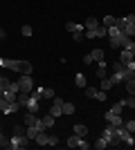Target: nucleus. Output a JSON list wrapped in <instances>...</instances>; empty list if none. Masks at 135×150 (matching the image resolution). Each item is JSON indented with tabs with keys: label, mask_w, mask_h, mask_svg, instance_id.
<instances>
[{
	"label": "nucleus",
	"mask_w": 135,
	"mask_h": 150,
	"mask_svg": "<svg viewBox=\"0 0 135 150\" xmlns=\"http://www.w3.org/2000/svg\"><path fill=\"white\" fill-rule=\"evenodd\" d=\"M90 146H92V144H88V141H86V137H84V139H81V144H79V148H81V150H88Z\"/></svg>",
	"instance_id": "a19ab883"
},
{
	"label": "nucleus",
	"mask_w": 135,
	"mask_h": 150,
	"mask_svg": "<svg viewBox=\"0 0 135 150\" xmlns=\"http://www.w3.org/2000/svg\"><path fill=\"white\" fill-rule=\"evenodd\" d=\"M18 90L20 92H32L34 90V79H32V74H20V79L18 81Z\"/></svg>",
	"instance_id": "7ed1b4c3"
},
{
	"label": "nucleus",
	"mask_w": 135,
	"mask_h": 150,
	"mask_svg": "<svg viewBox=\"0 0 135 150\" xmlns=\"http://www.w3.org/2000/svg\"><path fill=\"white\" fill-rule=\"evenodd\" d=\"M117 134H119V139H122V144L124 146H133L135 144V139H133V134H131L124 125H117Z\"/></svg>",
	"instance_id": "20e7f679"
},
{
	"label": "nucleus",
	"mask_w": 135,
	"mask_h": 150,
	"mask_svg": "<svg viewBox=\"0 0 135 150\" xmlns=\"http://www.w3.org/2000/svg\"><path fill=\"white\" fill-rule=\"evenodd\" d=\"M41 121H43V125H45V128H52V125H54V117H52V114H45V117H43Z\"/></svg>",
	"instance_id": "b1692460"
},
{
	"label": "nucleus",
	"mask_w": 135,
	"mask_h": 150,
	"mask_svg": "<svg viewBox=\"0 0 135 150\" xmlns=\"http://www.w3.org/2000/svg\"><path fill=\"white\" fill-rule=\"evenodd\" d=\"M25 108H27V112H39V99H34L29 94V101L25 103Z\"/></svg>",
	"instance_id": "9d476101"
},
{
	"label": "nucleus",
	"mask_w": 135,
	"mask_h": 150,
	"mask_svg": "<svg viewBox=\"0 0 135 150\" xmlns=\"http://www.w3.org/2000/svg\"><path fill=\"white\" fill-rule=\"evenodd\" d=\"M97 92H99L97 88H88V85H86V96H88V99H97Z\"/></svg>",
	"instance_id": "393cba45"
},
{
	"label": "nucleus",
	"mask_w": 135,
	"mask_h": 150,
	"mask_svg": "<svg viewBox=\"0 0 135 150\" xmlns=\"http://www.w3.org/2000/svg\"><path fill=\"white\" fill-rule=\"evenodd\" d=\"M97 76H99V79H106V76H108L106 67H99V69H97Z\"/></svg>",
	"instance_id": "58836bf2"
},
{
	"label": "nucleus",
	"mask_w": 135,
	"mask_h": 150,
	"mask_svg": "<svg viewBox=\"0 0 135 150\" xmlns=\"http://www.w3.org/2000/svg\"><path fill=\"white\" fill-rule=\"evenodd\" d=\"M14 72H20V74H32V63L29 61H16V65H14Z\"/></svg>",
	"instance_id": "39448f33"
},
{
	"label": "nucleus",
	"mask_w": 135,
	"mask_h": 150,
	"mask_svg": "<svg viewBox=\"0 0 135 150\" xmlns=\"http://www.w3.org/2000/svg\"><path fill=\"white\" fill-rule=\"evenodd\" d=\"M0 67H2V56H0Z\"/></svg>",
	"instance_id": "09e8293b"
},
{
	"label": "nucleus",
	"mask_w": 135,
	"mask_h": 150,
	"mask_svg": "<svg viewBox=\"0 0 135 150\" xmlns=\"http://www.w3.org/2000/svg\"><path fill=\"white\" fill-rule=\"evenodd\" d=\"M65 29L72 31V34H77V31H86V27L81 25V23H68V25H65Z\"/></svg>",
	"instance_id": "ddd939ff"
},
{
	"label": "nucleus",
	"mask_w": 135,
	"mask_h": 150,
	"mask_svg": "<svg viewBox=\"0 0 135 150\" xmlns=\"http://www.w3.org/2000/svg\"><path fill=\"white\" fill-rule=\"evenodd\" d=\"M74 134H79V137H86V134H88V128H86V123H74Z\"/></svg>",
	"instance_id": "dca6fc26"
},
{
	"label": "nucleus",
	"mask_w": 135,
	"mask_h": 150,
	"mask_svg": "<svg viewBox=\"0 0 135 150\" xmlns=\"http://www.w3.org/2000/svg\"><path fill=\"white\" fill-rule=\"evenodd\" d=\"M81 139H84V137H79V134H72V137H68V148H79Z\"/></svg>",
	"instance_id": "4468645a"
},
{
	"label": "nucleus",
	"mask_w": 135,
	"mask_h": 150,
	"mask_svg": "<svg viewBox=\"0 0 135 150\" xmlns=\"http://www.w3.org/2000/svg\"><path fill=\"white\" fill-rule=\"evenodd\" d=\"M124 18H126L129 25H135V13H129V16H124Z\"/></svg>",
	"instance_id": "79ce46f5"
},
{
	"label": "nucleus",
	"mask_w": 135,
	"mask_h": 150,
	"mask_svg": "<svg viewBox=\"0 0 135 150\" xmlns=\"http://www.w3.org/2000/svg\"><path fill=\"white\" fill-rule=\"evenodd\" d=\"M126 25H129V23H126V18H115V27H117L119 31H124V27H126Z\"/></svg>",
	"instance_id": "bb28decb"
},
{
	"label": "nucleus",
	"mask_w": 135,
	"mask_h": 150,
	"mask_svg": "<svg viewBox=\"0 0 135 150\" xmlns=\"http://www.w3.org/2000/svg\"><path fill=\"white\" fill-rule=\"evenodd\" d=\"M99 25H101V23H99V20H97V18H86V31H88V29H97V27H99Z\"/></svg>",
	"instance_id": "f3484780"
},
{
	"label": "nucleus",
	"mask_w": 135,
	"mask_h": 150,
	"mask_svg": "<svg viewBox=\"0 0 135 150\" xmlns=\"http://www.w3.org/2000/svg\"><path fill=\"white\" fill-rule=\"evenodd\" d=\"M43 130H47V128L43 125V121H39V123H34V125H27V137L34 141V139H36V134H39V132H43Z\"/></svg>",
	"instance_id": "423d86ee"
},
{
	"label": "nucleus",
	"mask_w": 135,
	"mask_h": 150,
	"mask_svg": "<svg viewBox=\"0 0 135 150\" xmlns=\"http://www.w3.org/2000/svg\"><path fill=\"white\" fill-rule=\"evenodd\" d=\"M95 101H101V103H104V101H106V92H104V90H99V92H97V99Z\"/></svg>",
	"instance_id": "ea45409f"
},
{
	"label": "nucleus",
	"mask_w": 135,
	"mask_h": 150,
	"mask_svg": "<svg viewBox=\"0 0 135 150\" xmlns=\"http://www.w3.org/2000/svg\"><path fill=\"white\" fill-rule=\"evenodd\" d=\"M104 27H113L115 25V16H104V23H101Z\"/></svg>",
	"instance_id": "cd10ccee"
},
{
	"label": "nucleus",
	"mask_w": 135,
	"mask_h": 150,
	"mask_svg": "<svg viewBox=\"0 0 135 150\" xmlns=\"http://www.w3.org/2000/svg\"><path fill=\"white\" fill-rule=\"evenodd\" d=\"M119 61L126 65V63H131V61H135V56H133V52L129 50V47H122V54H119Z\"/></svg>",
	"instance_id": "0eeeda50"
},
{
	"label": "nucleus",
	"mask_w": 135,
	"mask_h": 150,
	"mask_svg": "<svg viewBox=\"0 0 135 150\" xmlns=\"http://www.w3.org/2000/svg\"><path fill=\"white\" fill-rule=\"evenodd\" d=\"M124 128H126L131 134H135V121H126V123H124Z\"/></svg>",
	"instance_id": "72a5a7b5"
},
{
	"label": "nucleus",
	"mask_w": 135,
	"mask_h": 150,
	"mask_svg": "<svg viewBox=\"0 0 135 150\" xmlns=\"http://www.w3.org/2000/svg\"><path fill=\"white\" fill-rule=\"evenodd\" d=\"M27 101H29V92H18V103L20 105H25Z\"/></svg>",
	"instance_id": "a878e982"
},
{
	"label": "nucleus",
	"mask_w": 135,
	"mask_h": 150,
	"mask_svg": "<svg viewBox=\"0 0 135 150\" xmlns=\"http://www.w3.org/2000/svg\"><path fill=\"white\" fill-rule=\"evenodd\" d=\"M2 79H5V76H2V72H0V83H2Z\"/></svg>",
	"instance_id": "de8ad7c7"
},
{
	"label": "nucleus",
	"mask_w": 135,
	"mask_h": 150,
	"mask_svg": "<svg viewBox=\"0 0 135 150\" xmlns=\"http://www.w3.org/2000/svg\"><path fill=\"white\" fill-rule=\"evenodd\" d=\"M56 94H54V90L52 88H43V99H54Z\"/></svg>",
	"instance_id": "c85d7f7f"
},
{
	"label": "nucleus",
	"mask_w": 135,
	"mask_h": 150,
	"mask_svg": "<svg viewBox=\"0 0 135 150\" xmlns=\"http://www.w3.org/2000/svg\"><path fill=\"white\" fill-rule=\"evenodd\" d=\"M74 110H77V108H74V103H65V101H63V114H65V117L74 114Z\"/></svg>",
	"instance_id": "aec40b11"
},
{
	"label": "nucleus",
	"mask_w": 135,
	"mask_h": 150,
	"mask_svg": "<svg viewBox=\"0 0 135 150\" xmlns=\"http://www.w3.org/2000/svg\"><path fill=\"white\" fill-rule=\"evenodd\" d=\"M72 38H74V43H81V40L86 38V34L84 31H77V34H72Z\"/></svg>",
	"instance_id": "f704fd0d"
},
{
	"label": "nucleus",
	"mask_w": 135,
	"mask_h": 150,
	"mask_svg": "<svg viewBox=\"0 0 135 150\" xmlns=\"http://www.w3.org/2000/svg\"><path fill=\"white\" fill-rule=\"evenodd\" d=\"M0 96H5V88L2 85H0Z\"/></svg>",
	"instance_id": "a18cd8bd"
},
{
	"label": "nucleus",
	"mask_w": 135,
	"mask_h": 150,
	"mask_svg": "<svg viewBox=\"0 0 135 150\" xmlns=\"http://www.w3.org/2000/svg\"><path fill=\"white\" fill-rule=\"evenodd\" d=\"M124 34L126 36H135V25H126L124 27Z\"/></svg>",
	"instance_id": "473e14b6"
},
{
	"label": "nucleus",
	"mask_w": 135,
	"mask_h": 150,
	"mask_svg": "<svg viewBox=\"0 0 135 150\" xmlns=\"http://www.w3.org/2000/svg\"><path fill=\"white\" fill-rule=\"evenodd\" d=\"M7 36V34H5V29H0V38H5Z\"/></svg>",
	"instance_id": "49530a36"
},
{
	"label": "nucleus",
	"mask_w": 135,
	"mask_h": 150,
	"mask_svg": "<svg viewBox=\"0 0 135 150\" xmlns=\"http://www.w3.org/2000/svg\"><path fill=\"white\" fill-rule=\"evenodd\" d=\"M90 56H92L95 63H101L104 61V50H92V52H90Z\"/></svg>",
	"instance_id": "6ab92c4d"
},
{
	"label": "nucleus",
	"mask_w": 135,
	"mask_h": 150,
	"mask_svg": "<svg viewBox=\"0 0 135 150\" xmlns=\"http://www.w3.org/2000/svg\"><path fill=\"white\" fill-rule=\"evenodd\" d=\"M47 139H50V134H47V130H43V132H39V134H36V139H34V141H36L39 146H47Z\"/></svg>",
	"instance_id": "f8f14e48"
},
{
	"label": "nucleus",
	"mask_w": 135,
	"mask_h": 150,
	"mask_svg": "<svg viewBox=\"0 0 135 150\" xmlns=\"http://www.w3.org/2000/svg\"><path fill=\"white\" fill-rule=\"evenodd\" d=\"M113 85H115V83L110 81V76H106V79H101V88H99V90H104V92H106V90H110Z\"/></svg>",
	"instance_id": "412c9836"
},
{
	"label": "nucleus",
	"mask_w": 135,
	"mask_h": 150,
	"mask_svg": "<svg viewBox=\"0 0 135 150\" xmlns=\"http://www.w3.org/2000/svg\"><path fill=\"white\" fill-rule=\"evenodd\" d=\"M84 63H86V65H90V63H95V61H92V56H90V54H86V56H84Z\"/></svg>",
	"instance_id": "37998d69"
},
{
	"label": "nucleus",
	"mask_w": 135,
	"mask_h": 150,
	"mask_svg": "<svg viewBox=\"0 0 135 150\" xmlns=\"http://www.w3.org/2000/svg\"><path fill=\"white\" fill-rule=\"evenodd\" d=\"M101 137L108 141V146H122V139H119V134H117V125H113V123L104 125Z\"/></svg>",
	"instance_id": "f257e3e1"
},
{
	"label": "nucleus",
	"mask_w": 135,
	"mask_h": 150,
	"mask_svg": "<svg viewBox=\"0 0 135 150\" xmlns=\"http://www.w3.org/2000/svg\"><path fill=\"white\" fill-rule=\"evenodd\" d=\"M14 134H27V128H23V125H14Z\"/></svg>",
	"instance_id": "c9c22d12"
},
{
	"label": "nucleus",
	"mask_w": 135,
	"mask_h": 150,
	"mask_svg": "<svg viewBox=\"0 0 135 150\" xmlns=\"http://www.w3.org/2000/svg\"><path fill=\"white\" fill-rule=\"evenodd\" d=\"M124 108H126V103H124V99H122V101H117V103H115L113 108H110L108 112H113V114H122V110H124Z\"/></svg>",
	"instance_id": "2eb2a0df"
},
{
	"label": "nucleus",
	"mask_w": 135,
	"mask_h": 150,
	"mask_svg": "<svg viewBox=\"0 0 135 150\" xmlns=\"http://www.w3.org/2000/svg\"><path fill=\"white\" fill-rule=\"evenodd\" d=\"M122 36H124V31H119V34H115V36H108V43L113 50H117V47H122Z\"/></svg>",
	"instance_id": "6e6552de"
},
{
	"label": "nucleus",
	"mask_w": 135,
	"mask_h": 150,
	"mask_svg": "<svg viewBox=\"0 0 135 150\" xmlns=\"http://www.w3.org/2000/svg\"><path fill=\"white\" fill-rule=\"evenodd\" d=\"M20 34H23V36H32V25H23V29H20Z\"/></svg>",
	"instance_id": "2f4dec72"
},
{
	"label": "nucleus",
	"mask_w": 135,
	"mask_h": 150,
	"mask_svg": "<svg viewBox=\"0 0 135 150\" xmlns=\"http://www.w3.org/2000/svg\"><path fill=\"white\" fill-rule=\"evenodd\" d=\"M131 52H133V56H135V43H131V47H129Z\"/></svg>",
	"instance_id": "c03bdc74"
},
{
	"label": "nucleus",
	"mask_w": 135,
	"mask_h": 150,
	"mask_svg": "<svg viewBox=\"0 0 135 150\" xmlns=\"http://www.w3.org/2000/svg\"><path fill=\"white\" fill-rule=\"evenodd\" d=\"M106 121H108V123H113V125H124V121H122V114L106 112Z\"/></svg>",
	"instance_id": "1a4fd4ad"
},
{
	"label": "nucleus",
	"mask_w": 135,
	"mask_h": 150,
	"mask_svg": "<svg viewBox=\"0 0 135 150\" xmlns=\"http://www.w3.org/2000/svg\"><path fill=\"white\" fill-rule=\"evenodd\" d=\"M59 144V137L56 134H50V139H47V146H56Z\"/></svg>",
	"instance_id": "4c0bfd02"
},
{
	"label": "nucleus",
	"mask_w": 135,
	"mask_h": 150,
	"mask_svg": "<svg viewBox=\"0 0 135 150\" xmlns=\"http://www.w3.org/2000/svg\"><path fill=\"white\" fill-rule=\"evenodd\" d=\"M74 85H77V88H86V85H88L86 74H77V76H74Z\"/></svg>",
	"instance_id": "a211bd4d"
},
{
	"label": "nucleus",
	"mask_w": 135,
	"mask_h": 150,
	"mask_svg": "<svg viewBox=\"0 0 135 150\" xmlns=\"http://www.w3.org/2000/svg\"><path fill=\"white\" fill-rule=\"evenodd\" d=\"M29 94H32L34 99H39V101H41V99H43V88H34Z\"/></svg>",
	"instance_id": "c756f323"
},
{
	"label": "nucleus",
	"mask_w": 135,
	"mask_h": 150,
	"mask_svg": "<svg viewBox=\"0 0 135 150\" xmlns=\"http://www.w3.org/2000/svg\"><path fill=\"white\" fill-rule=\"evenodd\" d=\"M124 103H126V108H135V96L131 94L129 99H124Z\"/></svg>",
	"instance_id": "e433bc0d"
},
{
	"label": "nucleus",
	"mask_w": 135,
	"mask_h": 150,
	"mask_svg": "<svg viewBox=\"0 0 135 150\" xmlns=\"http://www.w3.org/2000/svg\"><path fill=\"white\" fill-rule=\"evenodd\" d=\"M126 92H129V94H133V96H135V76L126 81Z\"/></svg>",
	"instance_id": "5701e85b"
},
{
	"label": "nucleus",
	"mask_w": 135,
	"mask_h": 150,
	"mask_svg": "<svg viewBox=\"0 0 135 150\" xmlns=\"http://www.w3.org/2000/svg\"><path fill=\"white\" fill-rule=\"evenodd\" d=\"M14 65H16V61H11V58H2V67L14 69Z\"/></svg>",
	"instance_id": "7c9ffc66"
},
{
	"label": "nucleus",
	"mask_w": 135,
	"mask_h": 150,
	"mask_svg": "<svg viewBox=\"0 0 135 150\" xmlns=\"http://www.w3.org/2000/svg\"><path fill=\"white\" fill-rule=\"evenodd\" d=\"M29 144H32V139L27 137V134H11V139H9V150H23Z\"/></svg>",
	"instance_id": "f03ea898"
},
{
	"label": "nucleus",
	"mask_w": 135,
	"mask_h": 150,
	"mask_svg": "<svg viewBox=\"0 0 135 150\" xmlns=\"http://www.w3.org/2000/svg\"><path fill=\"white\" fill-rule=\"evenodd\" d=\"M39 117H36V112H27L25 114V119H23V123H25V125H34V123H39Z\"/></svg>",
	"instance_id": "9b49d317"
},
{
	"label": "nucleus",
	"mask_w": 135,
	"mask_h": 150,
	"mask_svg": "<svg viewBox=\"0 0 135 150\" xmlns=\"http://www.w3.org/2000/svg\"><path fill=\"white\" fill-rule=\"evenodd\" d=\"M92 146H95L97 150H104V148H108V141H106L104 137H99V139H97V141H95Z\"/></svg>",
	"instance_id": "4be33fe9"
}]
</instances>
